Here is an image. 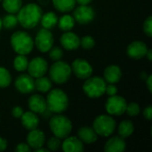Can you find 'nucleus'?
<instances>
[{
  "label": "nucleus",
  "mask_w": 152,
  "mask_h": 152,
  "mask_svg": "<svg viewBox=\"0 0 152 152\" xmlns=\"http://www.w3.org/2000/svg\"><path fill=\"white\" fill-rule=\"evenodd\" d=\"M126 101L119 95L109 96L105 103L106 111L112 116H121L126 112Z\"/></svg>",
  "instance_id": "obj_8"
},
{
  "label": "nucleus",
  "mask_w": 152,
  "mask_h": 152,
  "mask_svg": "<svg viewBox=\"0 0 152 152\" xmlns=\"http://www.w3.org/2000/svg\"><path fill=\"white\" fill-rule=\"evenodd\" d=\"M49 126L53 135L61 140L68 137L72 131L71 121L63 115L53 116L50 119Z\"/></svg>",
  "instance_id": "obj_4"
},
{
  "label": "nucleus",
  "mask_w": 152,
  "mask_h": 152,
  "mask_svg": "<svg viewBox=\"0 0 152 152\" xmlns=\"http://www.w3.org/2000/svg\"><path fill=\"white\" fill-rule=\"evenodd\" d=\"M71 71L80 79H86L93 74L91 64L84 59H76L71 65Z\"/></svg>",
  "instance_id": "obj_10"
},
{
  "label": "nucleus",
  "mask_w": 152,
  "mask_h": 152,
  "mask_svg": "<svg viewBox=\"0 0 152 152\" xmlns=\"http://www.w3.org/2000/svg\"><path fill=\"white\" fill-rule=\"evenodd\" d=\"M134 131V126L133 122L130 120H124L118 126V134L123 139L132 135Z\"/></svg>",
  "instance_id": "obj_26"
},
{
  "label": "nucleus",
  "mask_w": 152,
  "mask_h": 152,
  "mask_svg": "<svg viewBox=\"0 0 152 152\" xmlns=\"http://www.w3.org/2000/svg\"><path fill=\"white\" fill-rule=\"evenodd\" d=\"M45 142V135L43 131L39 129L30 130L27 136V143L30 149L37 150L40 147H43Z\"/></svg>",
  "instance_id": "obj_16"
},
{
  "label": "nucleus",
  "mask_w": 152,
  "mask_h": 152,
  "mask_svg": "<svg viewBox=\"0 0 152 152\" xmlns=\"http://www.w3.org/2000/svg\"><path fill=\"white\" fill-rule=\"evenodd\" d=\"M143 117L147 120H151L152 119V107L148 106L143 110Z\"/></svg>",
  "instance_id": "obj_40"
},
{
  "label": "nucleus",
  "mask_w": 152,
  "mask_h": 152,
  "mask_svg": "<svg viewBox=\"0 0 152 152\" xmlns=\"http://www.w3.org/2000/svg\"><path fill=\"white\" fill-rule=\"evenodd\" d=\"M45 101L47 108L53 113L61 114L64 112L69 106V98L66 93L59 88L50 90Z\"/></svg>",
  "instance_id": "obj_2"
},
{
  "label": "nucleus",
  "mask_w": 152,
  "mask_h": 152,
  "mask_svg": "<svg viewBox=\"0 0 152 152\" xmlns=\"http://www.w3.org/2000/svg\"><path fill=\"white\" fill-rule=\"evenodd\" d=\"M6 148H7V141L4 138L0 137V151H5Z\"/></svg>",
  "instance_id": "obj_41"
},
{
  "label": "nucleus",
  "mask_w": 152,
  "mask_h": 152,
  "mask_svg": "<svg viewBox=\"0 0 152 152\" xmlns=\"http://www.w3.org/2000/svg\"><path fill=\"white\" fill-rule=\"evenodd\" d=\"M106 81L100 77H89L83 85V91L89 98H100L105 94Z\"/></svg>",
  "instance_id": "obj_6"
},
{
  "label": "nucleus",
  "mask_w": 152,
  "mask_h": 152,
  "mask_svg": "<svg viewBox=\"0 0 152 152\" xmlns=\"http://www.w3.org/2000/svg\"><path fill=\"white\" fill-rule=\"evenodd\" d=\"M12 82V77L8 69L4 67H0V88H5L10 86Z\"/></svg>",
  "instance_id": "obj_31"
},
{
  "label": "nucleus",
  "mask_w": 152,
  "mask_h": 152,
  "mask_svg": "<svg viewBox=\"0 0 152 152\" xmlns=\"http://www.w3.org/2000/svg\"><path fill=\"white\" fill-rule=\"evenodd\" d=\"M77 136L82 142L86 144H91L98 140V134L95 133L93 127L84 126L79 128L77 131Z\"/></svg>",
  "instance_id": "obj_22"
},
{
  "label": "nucleus",
  "mask_w": 152,
  "mask_h": 152,
  "mask_svg": "<svg viewBox=\"0 0 152 152\" xmlns=\"http://www.w3.org/2000/svg\"><path fill=\"white\" fill-rule=\"evenodd\" d=\"M94 11L93 7L89 4L79 5L74 11V19L75 21L82 25H86L93 21L94 19Z\"/></svg>",
  "instance_id": "obj_13"
},
{
  "label": "nucleus",
  "mask_w": 152,
  "mask_h": 152,
  "mask_svg": "<svg viewBox=\"0 0 152 152\" xmlns=\"http://www.w3.org/2000/svg\"><path fill=\"white\" fill-rule=\"evenodd\" d=\"M152 51L151 50H148V52H147V53H146V56L148 57V60L150 61H152Z\"/></svg>",
  "instance_id": "obj_46"
},
{
  "label": "nucleus",
  "mask_w": 152,
  "mask_h": 152,
  "mask_svg": "<svg viewBox=\"0 0 152 152\" xmlns=\"http://www.w3.org/2000/svg\"><path fill=\"white\" fill-rule=\"evenodd\" d=\"M122 77V71L118 65H110L104 70V80L109 84H117Z\"/></svg>",
  "instance_id": "obj_20"
},
{
  "label": "nucleus",
  "mask_w": 152,
  "mask_h": 152,
  "mask_svg": "<svg viewBox=\"0 0 152 152\" xmlns=\"http://www.w3.org/2000/svg\"><path fill=\"white\" fill-rule=\"evenodd\" d=\"M14 86L20 94H30L36 90L35 79L29 74H20L15 79Z\"/></svg>",
  "instance_id": "obj_12"
},
{
  "label": "nucleus",
  "mask_w": 152,
  "mask_h": 152,
  "mask_svg": "<svg viewBox=\"0 0 152 152\" xmlns=\"http://www.w3.org/2000/svg\"><path fill=\"white\" fill-rule=\"evenodd\" d=\"M53 36L49 29H40L35 38V45L41 53H47L53 45Z\"/></svg>",
  "instance_id": "obj_9"
},
{
  "label": "nucleus",
  "mask_w": 152,
  "mask_h": 152,
  "mask_svg": "<svg viewBox=\"0 0 152 152\" xmlns=\"http://www.w3.org/2000/svg\"><path fill=\"white\" fill-rule=\"evenodd\" d=\"M105 94H107L109 96H112L118 94V88L115 86V84H109L106 86Z\"/></svg>",
  "instance_id": "obj_37"
},
{
  "label": "nucleus",
  "mask_w": 152,
  "mask_h": 152,
  "mask_svg": "<svg viewBox=\"0 0 152 152\" xmlns=\"http://www.w3.org/2000/svg\"><path fill=\"white\" fill-rule=\"evenodd\" d=\"M146 85H147V87L149 89V91L151 93L152 92V76L150 75L147 78H146Z\"/></svg>",
  "instance_id": "obj_42"
},
{
  "label": "nucleus",
  "mask_w": 152,
  "mask_h": 152,
  "mask_svg": "<svg viewBox=\"0 0 152 152\" xmlns=\"http://www.w3.org/2000/svg\"><path fill=\"white\" fill-rule=\"evenodd\" d=\"M95 41L91 36H85L80 39V45L84 49H91L94 46Z\"/></svg>",
  "instance_id": "obj_35"
},
{
  "label": "nucleus",
  "mask_w": 152,
  "mask_h": 152,
  "mask_svg": "<svg viewBox=\"0 0 152 152\" xmlns=\"http://www.w3.org/2000/svg\"><path fill=\"white\" fill-rule=\"evenodd\" d=\"M93 0H76V2L77 4H79L80 5H86L89 4L90 3H92Z\"/></svg>",
  "instance_id": "obj_44"
},
{
  "label": "nucleus",
  "mask_w": 152,
  "mask_h": 152,
  "mask_svg": "<svg viewBox=\"0 0 152 152\" xmlns=\"http://www.w3.org/2000/svg\"><path fill=\"white\" fill-rule=\"evenodd\" d=\"M23 113V109L20 106H15L12 110V115L14 118H20Z\"/></svg>",
  "instance_id": "obj_38"
},
{
  "label": "nucleus",
  "mask_w": 152,
  "mask_h": 152,
  "mask_svg": "<svg viewBox=\"0 0 152 152\" xmlns=\"http://www.w3.org/2000/svg\"><path fill=\"white\" fill-rule=\"evenodd\" d=\"M15 151L18 152H28L30 151V147L28 145V143H19L17 145V147L15 148Z\"/></svg>",
  "instance_id": "obj_39"
},
{
  "label": "nucleus",
  "mask_w": 152,
  "mask_h": 152,
  "mask_svg": "<svg viewBox=\"0 0 152 152\" xmlns=\"http://www.w3.org/2000/svg\"><path fill=\"white\" fill-rule=\"evenodd\" d=\"M11 45L13 51L18 54L27 55L33 50L34 41L32 37L25 31H16L14 32L10 39Z\"/></svg>",
  "instance_id": "obj_3"
},
{
  "label": "nucleus",
  "mask_w": 152,
  "mask_h": 152,
  "mask_svg": "<svg viewBox=\"0 0 152 152\" xmlns=\"http://www.w3.org/2000/svg\"><path fill=\"white\" fill-rule=\"evenodd\" d=\"M147 45L142 41H134L132 42L127 46V55L134 59V60H141L143 57L146 56V53L148 52Z\"/></svg>",
  "instance_id": "obj_14"
},
{
  "label": "nucleus",
  "mask_w": 152,
  "mask_h": 152,
  "mask_svg": "<svg viewBox=\"0 0 152 152\" xmlns=\"http://www.w3.org/2000/svg\"><path fill=\"white\" fill-rule=\"evenodd\" d=\"M126 112L129 117H135L140 113V106L136 102H130L126 104Z\"/></svg>",
  "instance_id": "obj_34"
},
{
  "label": "nucleus",
  "mask_w": 152,
  "mask_h": 152,
  "mask_svg": "<svg viewBox=\"0 0 152 152\" xmlns=\"http://www.w3.org/2000/svg\"><path fill=\"white\" fill-rule=\"evenodd\" d=\"M93 128L98 135L109 137L116 129V121L110 115H100L94 120Z\"/></svg>",
  "instance_id": "obj_7"
},
{
  "label": "nucleus",
  "mask_w": 152,
  "mask_h": 152,
  "mask_svg": "<svg viewBox=\"0 0 152 152\" xmlns=\"http://www.w3.org/2000/svg\"><path fill=\"white\" fill-rule=\"evenodd\" d=\"M61 149L65 152H81L84 151V144L78 137L68 136L61 143Z\"/></svg>",
  "instance_id": "obj_17"
},
{
  "label": "nucleus",
  "mask_w": 152,
  "mask_h": 152,
  "mask_svg": "<svg viewBox=\"0 0 152 152\" xmlns=\"http://www.w3.org/2000/svg\"><path fill=\"white\" fill-rule=\"evenodd\" d=\"M20 120L23 127L28 131L37 128L39 124V119L38 117L37 116V113H34L31 110L24 112L20 118Z\"/></svg>",
  "instance_id": "obj_21"
},
{
  "label": "nucleus",
  "mask_w": 152,
  "mask_h": 152,
  "mask_svg": "<svg viewBox=\"0 0 152 152\" xmlns=\"http://www.w3.org/2000/svg\"><path fill=\"white\" fill-rule=\"evenodd\" d=\"M54 8L61 12H70L75 8L76 0H53Z\"/></svg>",
  "instance_id": "obj_24"
},
{
  "label": "nucleus",
  "mask_w": 152,
  "mask_h": 152,
  "mask_svg": "<svg viewBox=\"0 0 152 152\" xmlns=\"http://www.w3.org/2000/svg\"><path fill=\"white\" fill-rule=\"evenodd\" d=\"M35 151H36V152H49L50 151H49L48 149H45V148L40 147V148H38V149L35 150Z\"/></svg>",
  "instance_id": "obj_45"
},
{
  "label": "nucleus",
  "mask_w": 152,
  "mask_h": 152,
  "mask_svg": "<svg viewBox=\"0 0 152 152\" xmlns=\"http://www.w3.org/2000/svg\"><path fill=\"white\" fill-rule=\"evenodd\" d=\"M28 65V61L26 55L23 54H18L13 61V67L14 69L19 72H23L27 69Z\"/></svg>",
  "instance_id": "obj_29"
},
{
  "label": "nucleus",
  "mask_w": 152,
  "mask_h": 152,
  "mask_svg": "<svg viewBox=\"0 0 152 152\" xmlns=\"http://www.w3.org/2000/svg\"><path fill=\"white\" fill-rule=\"evenodd\" d=\"M28 105L31 111H33L34 113H38V114H41L47 108L45 99L42 95H39V94L31 95L28 98Z\"/></svg>",
  "instance_id": "obj_19"
},
{
  "label": "nucleus",
  "mask_w": 152,
  "mask_h": 152,
  "mask_svg": "<svg viewBox=\"0 0 152 152\" xmlns=\"http://www.w3.org/2000/svg\"><path fill=\"white\" fill-rule=\"evenodd\" d=\"M27 69L31 77L37 78L45 75L48 70V64L44 58L36 57L28 62Z\"/></svg>",
  "instance_id": "obj_11"
},
{
  "label": "nucleus",
  "mask_w": 152,
  "mask_h": 152,
  "mask_svg": "<svg viewBox=\"0 0 152 152\" xmlns=\"http://www.w3.org/2000/svg\"><path fill=\"white\" fill-rule=\"evenodd\" d=\"M53 83L50 77H46L45 76L37 77L35 80V87L37 91L41 93H47L52 89Z\"/></svg>",
  "instance_id": "obj_25"
},
{
  "label": "nucleus",
  "mask_w": 152,
  "mask_h": 152,
  "mask_svg": "<svg viewBox=\"0 0 152 152\" xmlns=\"http://www.w3.org/2000/svg\"><path fill=\"white\" fill-rule=\"evenodd\" d=\"M71 67L62 61H55L49 69V77L50 79L54 82L55 84H64L69 81L71 76Z\"/></svg>",
  "instance_id": "obj_5"
},
{
  "label": "nucleus",
  "mask_w": 152,
  "mask_h": 152,
  "mask_svg": "<svg viewBox=\"0 0 152 152\" xmlns=\"http://www.w3.org/2000/svg\"><path fill=\"white\" fill-rule=\"evenodd\" d=\"M17 13L18 23L24 28L29 29L35 28L38 24L43 15V11L38 4L30 3L21 6Z\"/></svg>",
  "instance_id": "obj_1"
},
{
  "label": "nucleus",
  "mask_w": 152,
  "mask_h": 152,
  "mask_svg": "<svg viewBox=\"0 0 152 152\" xmlns=\"http://www.w3.org/2000/svg\"><path fill=\"white\" fill-rule=\"evenodd\" d=\"M57 24L62 31H69L75 26V19L69 14H65L61 16L60 20H58Z\"/></svg>",
  "instance_id": "obj_27"
},
{
  "label": "nucleus",
  "mask_w": 152,
  "mask_h": 152,
  "mask_svg": "<svg viewBox=\"0 0 152 152\" xmlns=\"http://www.w3.org/2000/svg\"><path fill=\"white\" fill-rule=\"evenodd\" d=\"M1 1H2V0H0V2H1Z\"/></svg>",
  "instance_id": "obj_48"
},
{
  "label": "nucleus",
  "mask_w": 152,
  "mask_h": 152,
  "mask_svg": "<svg viewBox=\"0 0 152 152\" xmlns=\"http://www.w3.org/2000/svg\"><path fill=\"white\" fill-rule=\"evenodd\" d=\"M2 28H3V23H2V19L0 18V30L2 29Z\"/></svg>",
  "instance_id": "obj_47"
},
{
  "label": "nucleus",
  "mask_w": 152,
  "mask_h": 152,
  "mask_svg": "<svg viewBox=\"0 0 152 152\" xmlns=\"http://www.w3.org/2000/svg\"><path fill=\"white\" fill-rule=\"evenodd\" d=\"M22 6V0H3V7L8 13H17Z\"/></svg>",
  "instance_id": "obj_28"
},
{
  "label": "nucleus",
  "mask_w": 152,
  "mask_h": 152,
  "mask_svg": "<svg viewBox=\"0 0 152 152\" xmlns=\"http://www.w3.org/2000/svg\"><path fill=\"white\" fill-rule=\"evenodd\" d=\"M58 20L59 19L54 12H48L42 15V17L40 19V22H41V25L44 28L51 29L57 25Z\"/></svg>",
  "instance_id": "obj_23"
},
{
  "label": "nucleus",
  "mask_w": 152,
  "mask_h": 152,
  "mask_svg": "<svg viewBox=\"0 0 152 152\" xmlns=\"http://www.w3.org/2000/svg\"><path fill=\"white\" fill-rule=\"evenodd\" d=\"M143 31H144V33H145L148 37H152V16H149V17L145 20V21H144V23H143Z\"/></svg>",
  "instance_id": "obj_36"
},
{
  "label": "nucleus",
  "mask_w": 152,
  "mask_h": 152,
  "mask_svg": "<svg viewBox=\"0 0 152 152\" xmlns=\"http://www.w3.org/2000/svg\"><path fill=\"white\" fill-rule=\"evenodd\" d=\"M52 111L48 109V108H46L42 113H41V116L43 117V118H50L51 116H52Z\"/></svg>",
  "instance_id": "obj_43"
},
{
  "label": "nucleus",
  "mask_w": 152,
  "mask_h": 152,
  "mask_svg": "<svg viewBox=\"0 0 152 152\" xmlns=\"http://www.w3.org/2000/svg\"><path fill=\"white\" fill-rule=\"evenodd\" d=\"M48 52H49V57H50V59L53 60V61H57L61 60V58L63 56V51L59 46L52 47Z\"/></svg>",
  "instance_id": "obj_32"
},
{
  "label": "nucleus",
  "mask_w": 152,
  "mask_h": 152,
  "mask_svg": "<svg viewBox=\"0 0 152 152\" xmlns=\"http://www.w3.org/2000/svg\"><path fill=\"white\" fill-rule=\"evenodd\" d=\"M61 147V139L58 138V137H56V136L51 137L47 141V149L49 151H58Z\"/></svg>",
  "instance_id": "obj_33"
},
{
  "label": "nucleus",
  "mask_w": 152,
  "mask_h": 152,
  "mask_svg": "<svg viewBox=\"0 0 152 152\" xmlns=\"http://www.w3.org/2000/svg\"><path fill=\"white\" fill-rule=\"evenodd\" d=\"M126 149L125 140L120 136H114L110 138L104 145V151L123 152Z\"/></svg>",
  "instance_id": "obj_18"
},
{
  "label": "nucleus",
  "mask_w": 152,
  "mask_h": 152,
  "mask_svg": "<svg viewBox=\"0 0 152 152\" xmlns=\"http://www.w3.org/2000/svg\"><path fill=\"white\" fill-rule=\"evenodd\" d=\"M3 27L6 29H12L16 27L18 24V19L17 16L14 13H8L4 15L2 19Z\"/></svg>",
  "instance_id": "obj_30"
},
{
  "label": "nucleus",
  "mask_w": 152,
  "mask_h": 152,
  "mask_svg": "<svg viewBox=\"0 0 152 152\" xmlns=\"http://www.w3.org/2000/svg\"><path fill=\"white\" fill-rule=\"evenodd\" d=\"M62 47L68 51L76 50L80 46V38L77 35L70 31H65L60 39Z\"/></svg>",
  "instance_id": "obj_15"
}]
</instances>
